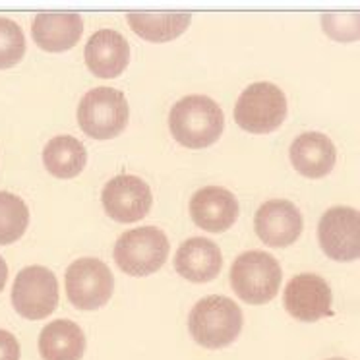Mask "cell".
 Returning <instances> with one entry per match:
<instances>
[{
  "label": "cell",
  "mask_w": 360,
  "mask_h": 360,
  "mask_svg": "<svg viewBox=\"0 0 360 360\" xmlns=\"http://www.w3.org/2000/svg\"><path fill=\"white\" fill-rule=\"evenodd\" d=\"M171 134L186 148H207L225 128V115L207 95H186L174 103L169 115Z\"/></svg>",
  "instance_id": "1"
},
{
  "label": "cell",
  "mask_w": 360,
  "mask_h": 360,
  "mask_svg": "<svg viewBox=\"0 0 360 360\" xmlns=\"http://www.w3.org/2000/svg\"><path fill=\"white\" fill-rule=\"evenodd\" d=\"M194 341L207 349H223L243 331V310L233 298L212 295L198 300L188 314Z\"/></svg>",
  "instance_id": "2"
},
{
  "label": "cell",
  "mask_w": 360,
  "mask_h": 360,
  "mask_svg": "<svg viewBox=\"0 0 360 360\" xmlns=\"http://www.w3.org/2000/svg\"><path fill=\"white\" fill-rule=\"evenodd\" d=\"M231 283L244 302L264 304L279 290L281 266L269 252H243L231 267Z\"/></svg>",
  "instance_id": "3"
},
{
  "label": "cell",
  "mask_w": 360,
  "mask_h": 360,
  "mask_svg": "<svg viewBox=\"0 0 360 360\" xmlns=\"http://www.w3.org/2000/svg\"><path fill=\"white\" fill-rule=\"evenodd\" d=\"M130 107L126 95L115 87L89 89L78 107L79 128L97 140L115 138L124 130Z\"/></svg>",
  "instance_id": "4"
},
{
  "label": "cell",
  "mask_w": 360,
  "mask_h": 360,
  "mask_svg": "<svg viewBox=\"0 0 360 360\" xmlns=\"http://www.w3.org/2000/svg\"><path fill=\"white\" fill-rule=\"evenodd\" d=\"M169 256V238L161 229L138 227L118 236L115 244V262L134 277L149 275L163 266Z\"/></svg>",
  "instance_id": "5"
},
{
  "label": "cell",
  "mask_w": 360,
  "mask_h": 360,
  "mask_svg": "<svg viewBox=\"0 0 360 360\" xmlns=\"http://www.w3.org/2000/svg\"><path fill=\"white\" fill-rule=\"evenodd\" d=\"M287 117V97L271 82H256L244 89L235 107V120L254 134L274 132Z\"/></svg>",
  "instance_id": "6"
},
{
  "label": "cell",
  "mask_w": 360,
  "mask_h": 360,
  "mask_svg": "<svg viewBox=\"0 0 360 360\" xmlns=\"http://www.w3.org/2000/svg\"><path fill=\"white\" fill-rule=\"evenodd\" d=\"M66 295L79 310H97L109 302L115 277L109 266L97 258H82L72 262L66 269Z\"/></svg>",
  "instance_id": "7"
},
{
  "label": "cell",
  "mask_w": 360,
  "mask_h": 360,
  "mask_svg": "<svg viewBox=\"0 0 360 360\" xmlns=\"http://www.w3.org/2000/svg\"><path fill=\"white\" fill-rule=\"evenodd\" d=\"M58 304V281L43 266H27L18 274L12 287V306L22 318L43 320Z\"/></svg>",
  "instance_id": "8"
},
{
  "label": "cell",
  "mask_w": 360,
  "mask_h": 360,
  "mask_svg": "<svg viewBox=\"0 0 360 360\" xmlns=\"http://www.w3.org/2000/svg\"><path fill=\"white\" fill-rule=\"evenodd\" d=\"M320 246L329 258L351 262L360 252V215L354 207L337 205L321 215L318 225Z\"/></svg>",
  "instance_id": "9"
},
{
  "label": "cell",
  "mask_w": 360,
  "mask_h": 360,
  "mask_svg": "<svg viewBox=\"0 0 360 360\" xmlns=\"http://www.w3.org/2000/svg\"><path fill=\"white\" fill-rule=\"evenodd\" d=\"M101 202L109 217L120 223H134L151 210V188L134 174H118L103 188Z\"/></svg>",
  "instance_id": "10"
},
{
  "label": "cell",
  "mask_w": 360,
  "mask_h": 360,
  "mask_svg": "<svg viewBox=\"0 0 360 360\" xmlns=\"http://www.w3.org/2000/svg\"><path fill=\"white\" fill-rule=\"evenodd\" d=\"M331 289L323 277L316 274H300L285 287V308L300 321H318L333 314Z\"/></svg>",
  "instance_id": "11"
},
{
  "label": "cell",
  "mask_w": 360,
  "mask_h": 360,
  "mask_svg": "<svg viewBox=\"0 0 360 360\" xmlns=\"http://www.w3.org/2000/svg\"><path fill=\"white\" fill-rule=\"evenodd\" d=\"M256 233L269 246H289L302 233V215L289 200H269L256 213Z\"/></svg>",
  "instance_id": "12"
},
{
  "label": "cell",
  "mask_w": 360,
  "mask_h": 360,
  "mask_svg": "<svg viewBox=\"0 0 360 360\" xmlns=\"http://www.w3.org/2000/svg\"><path fill=\"white\" fill-rule=\"evenodd\" d=\"M190 215L200 229L223 233L235 225L238 202L235 194L223 186H204L190 200Z\"/></svg>",
  "instance_id": "13"
},
{
  "label": "cell",
  "mask_w": 360,
  "mask_h": 360,
  "mask_svg": "<svg viewBox=\"0 0 360 360\" xmlns=\"http://www.w3.org/2000/svg\"><path fill=\"white\" fill-rule=\"evenodd\" d=\"M87 68L99 78H117L130 63V45L115 30L95 32L86 45Z\"/></svg>",
  "instance_id": "14"
},
{
  "label": "cell",
  "mask_w": 360,
  "mask_h": 360,
  "mask_svg": "<svg viewBox=\"0 0 360 360\" xmlns=\"http://www.w3.org/2000/svg\"><path fill=\"white\" fill-rule=\"evenodd\" d=\"M223 266V254L217 244L205 236H192L180 244L174 256V269L184 279L205 283L215 279Z\"/></svg>",
  "instance_id": "15"
},
{
  "label": "cell",
  "mask_w": 360,
  "mask_h": 360,
  "mask_svg": "<svg viewBox=\"0 0 360 360\" xmlns=\"http://www.w3.org/2000/svg\"><path fill=\"white\" fill-rule=\"evenodd\" d=\"M84 18L78 12H41L33 18L32 35L45 51H66L82 37Z\"/></svg>",
  "instance_id": "16"
},
{
  "label": "cell",
  "mask_w": 360,
  "mask_h": 360,
  "mask_svg": "<svg viewBox=\"0 0 360 360\" xmlns=\"http://www.w3.org/2000/svg\"><path fill=\"white\" fill-rule=\"evenodd\" d=\"M289 153L292 167L308 179L326 176L335 167V146L321 132L300 134L290 143Z\"/></svg>",
  "instance_id": "17"
},
{
  "label": "cell",
  "mask_w": 360,
  "mask_h": 360,
  "mask_svg": "<svg viewBox=\"0 0 360 360\" xmlns=\"http://www.w3.org/2000/svg\"><path fill=\"white\" fill-rule=\"evenodd\" d=\"M39 352L43 360H82L86 352V335L78 323L55 320L41 331Z\"/></svg>",
  "instance_id": "18"
},
{
  "label": "cell",
  "mask_w": 360,
  "mask_h": 360,
  "mask_svg": "<svg viewBox=\"0 0 360 360\" xmlns=\"http://www.w3.org/2000/svg\"><path fill=\"white\" fill-rule=\"evenodd\" d=\"M126 20L134 32L148 41H169L179 37L188 27V12H130Z\"/></svg>",
  "instance_id": "19"
},
{
  "label": "cell",
  "mask_w": 360,
  "mask_h": 360,
  "mask_svg": "<svg viewBox=\"0 0 360 360\" xmlns=\"http://www.w3.org/2000/svg\"><path fill=\"white\" fill-rule=\"evenodd\" d=\"M87 153L84 143L74 136H56L43 149V163L58 179H72L86 167Z\"/></svg>",
  "instance_id": "20"
},
{
  "label": "cell",
  "mask_w": 360,
  "mask_h": 360,
  "mask_svg": "<svg viewBox=\"0 0 360 360\" xmlns=\"http://www.w3.org/2000/svg\"><path fill=\"white\" fill-rule=\"evenodd\" d=\"M30 210L22 198L10 192H0V244H12L27 229Z\"/></svg>",
  "instance_id": "21"
},
{
  "label": "cell",
  "mask_w": 360,
  "mask_h": 360,
  "mask_svg": "<svg viewBox=\"0 0 360 360\" xmlns=\"http://www.w3.org/2000/svg\"><path fill=\"white\" fill-rule=\"evenodd\" d=\"M25 55V37L22 27L10 20L0 16V70L18 64Z\"/></svg>",
  "instance_id": "22"
},
{
  "label": "cell",
  "mask_w": 360,
  "mask_h": 360,
  "mask_svg": "<svg viewBox=\"0 0 360 360\" xmlns=\"http://www.w3.org/2000/svg\"><path fill=\"white\" fill-rule=\"evenodd\" d=\"M354 16H356L354 12H352V14H326V16H323L326 32H328L331 37H335V39H347V35H345V27L349 30V25H345V24H347L349 20H352ZM354 27H359V25H354ZM354 27H352V32H356Z\"/></svg>",
  "instance_id": "23"
},
{
  "label": "cell",
  "mask_w": 360,
  "mask_h": 360,
  "mask_svg": "<svg viewBox=\"0 0 360 360\" xmlns=\"http://www.w3.org/2000/svg\"><path fill=\"white\" fill-rule=\"evenodd\" d=\"M0 360H20V343L6 329H0Z\"/></svg>",
  "instance_id": "24"
},
{
  "label": "cell",
  "mask_w": 360,
  "mask_h": 360,
  "mask_svg": "<svg viewBox=\"0 0 360 360\" xmlns=\"http://www.w3.org/2000/svg\"><path fill=\"white\" fill-rule=\"evenodd\" d=\"M6 279H8V266H6L4 258L0 256V292H2L4 285H6Z\"/></svg>",
  "instance_id": "25"
},
{
  "label": "cell",
  "mask_w": 360,
  "mask_h": 360,
  "mask_svg": "<svg viewBox=\"0 0 360 360\" xmlns=\"http://www.w3.org/2000/svg\"><path fill=\"white\" fill-rule=\"evenodd\" d=\"M329 360H345V359H329Z\"/></svg>",
  "instance_id": "26"
}]
</instances>
